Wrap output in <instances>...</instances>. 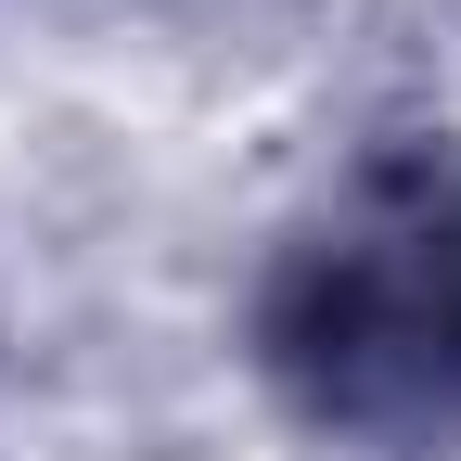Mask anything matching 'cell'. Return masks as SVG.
<instances>
[{"label": "cell", "mask_w": 461, "mask_h": 461, "mask_svg": "<svg viewBox=\"0 0 461 461\" xmlns=\"http://www.w3.org/2000/svg\"><path fill=\"white\" fill-rule=\"evenodd\" d=\"M257 359L321 436L411 448L461 423V180L397 167L282 244Z\"/></svg>", "instance_id": "6da1fadb"}]
</instances>
